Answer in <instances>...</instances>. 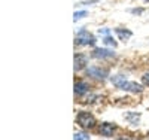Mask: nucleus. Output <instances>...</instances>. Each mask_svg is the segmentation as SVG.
Segmentation results:
<instances>
[{
    "instance_id": "nucleus-14",
    "label": "nucleus",
    "mask_w": 149,
    "mask_h": 140,
    "mask_svg": "<svg viewBox=\"0 0 149 140\" xmlns=\"http://www.w3.org/2000/svg\"><path fill=\"white\" fill-rule=\"evenodd\" d=\"M142 84H143L145 86H149V72L142 76Z\"/></svg>"
},
{
    "instance_id": "nucleus-9",
    "label": "nucleus",
    "mask_w": 149,
    "mask_h": 140,
    "mask_svg": "<svg viewBox=\"0 0 149 140\" xmlns=\"http://www.w3.org/2000/svg\"><path fill=\"white\" fill-rule=\"evenodd\" d=\"M115 33L118 34L119 40H124V42H127L130 37L133 36V33L130 30H124V29H115Z\"/></svg>"
},
{
    "instance_id": "nucleus-16",
    "label": "nucleus",
    "mask_w": 149,
    "mask_h": 140,
    "mask_svg": "<svg viewBox=\"0 0 149 140\" xmlns=\"http://www.w3.org/2000/svg\"><path fill=\"white\" fill-rule=\"evenodd\" d=\"M98 0H84V3H86V5H91V3H97Z\"/></svg>"
},
{
    "instance_id": "nucleus-8",
    "label": "nucleus",
    "mask_w": 149,
    "mask_h": 140,
    "mask_svg": "<svg viewBox=\"0 0 149 140\" xmlns=\"http://www.w3.org/2000/svg\"><path fill=\"white\" fill-rule=\"evenodd\" d=\"M88 91H90V86H88V84H86V82L79 81V82L74 84V94H76V95L82 97L85 94H88Z\"/></svg>"
},
{
    "instance_id": "nucleus-7",
    "label": "nucleus",
    "mask_w": 149,
    "mask_h": 140,
    "mask_svg": "<svg viewBox=\"0 0 149 140\" xmlns=\"http://www.w3.org/2000/svg\"><path fill=\"white\" fill-rule=\"evenodd\" d=\"M88 64V58L84 54H76L74 55V72H81L82 69L86 67Z\"/></svg>"
},
{
    "instance_id": "nucleus-1",
    "label": "nucleus",
    "mask_w": 149,
    "mask_h": 140,
    "mask_svg": "<svg viewBox=\"0 0 149 140\" xmlns=\"http://www.w3.org/2000/svg\"><path fill=\"white\" fill-rule=\"evenodd\" d=\"M110 82L113 84L116 88L122 90V91H128V93H134V94L143 93V85H140V84H137V82H133V81H128L124 75L112 76Z\"/></svg>"
},
{
    "instance_id": "nucleus-17",
    "label": "nucleus",
    "mask_w": 149,
    "mask_h": 140,
    "mask_svg": "<svg viewBox=\"0 0 149 140\" xmlns=\"http://www.w3.org/2000/svg\"><path fill=\"white\" fill-rule=\"evenodd\" d=\"M142 12H143V9H133L131 14H142Z\"/></svg>"
},
{
    "instance_id": "nucleus-10",
    "label": "nucleus",
    "mask_w": 149,
    "mask_h": 140,
    "mask_svg": "<svg viewBox=\"0 0 149 140\" xmlns=\"http://www.w3.org/2000/svg\"><path fill=\"white\" fill-rule=\"evenodd\" d=\"M73 139H74V140H90L91 136L86 134L85 131H78V133L73 134Z\"/></svg>"
},
{
    "instance_id": "nucleus-4",
    "label": "nucleus",
    "mask_w": 149,
    "mask_h": 140,
    "mask_svg": "<svg viewBox=\"0 0 149 140\" xmlns=\"http://www.w3.org/2000/svg\"><path fill=\"white\" fill-rule=\"evenodd\" d=\"M93 58H97V60H106V58H115V52L112 49H106V48H95L93 51Z\"/></svg>"
},
{
    "instance_id": "nucleus-15",
    "label": "nucleus",
    "mask_w": 149,
    "mask_h": 140,
    "mask_svg": "<svg viewBox=\"0 0 149 140\" xmlns=\"http://www.w3.org/2000/svg\"><path fill=\"white\" fill-rule=\"evenodd\" d=\"M98 33H100V34H103V36H106V34H110V30L109 29H100V30H98Z\"/></svg>"
},
{
    "instance_id": "nucleus-6",
    "label": "nucleus",
    "mask_w": 149,
    "mask_h": 140,
    "mask_svg": "<svg viewBox=\"0 0 149 140\" xmlns=\"http://www.w3.org/2000/svg\"><path fill=\"white\" fill-rule=\"evenodd\" d=\"M86 73H88L90 76H93V78H97V79H106L107 76H109V72L106 70V69H100V67H94V66H91V67H88L86 69Z\"/></svg>"
},
{
    "instance_id": "nucleus-5",
    "label": "nucleus",
    "mask_w": 149,
    "mask_h": 140,
    "mask_svg": "<svg viewBox=\"0 0 149 140\" xmlns=\"http://www.w3.org/2000/svg\"><path fill=\"white\" fill-rule=\"evenodd\" d=\"M116 130V125L115 124H112V122H102L100 125H98V133H100L102 136L104 137H112L113 136Z\"/></svg>"
},
{
    "instance_id": "nucleus-13",
    "label": "nucleus",
    "mask_w": 149,
    "mask_h": 140,
    "mask_svg": "<svg viewBox=\"0 0 149 140\" xmlns=\"http://www.w3.org/2000/svg\"><path fill=\"white\" fill-rule=\"evenodd\" d=\"M128 121H131L133 124H136V122H137L139 121V118H140V115H131V113H128V115L125 116Z\"/></svg>"
},
{
    "instance_id": "nucleus-2",
    "label": "nucleus",
    "mask_w": 149,
    "mask_h": 140,
    "mask_svg": "<svg viewBox=\"0 0 149 140\" xmlns=\"http://www.w3.org/2000/svg\"><path fill=\"white\" fill-rule=\"evenodd\" d=\"M76 122H78V125L81 127L82 130L94 128L95 124H97L94 115H93V113H90V112H79L78 116H76Z\"/></svg>"
},
{
    "instance_id": "nucleus-3",
    "label": "nucleus",
    "mask_w": 149,
    "mask_h": 140,
    "mask_svg": "<svg viewBox=\"0 0 149 140\" xmlns=\"http://www.w3.org/2000/svg\"><path fill=\"white\" fill-rule=\"evenodd\" d=\"M95 36L94 34H91L90 31H86V30H81L78 34H76V37H74V43L76 45H79V46H93V45H95Z\"/></svg>"
},
{
    "instance_id": "nucleus-12",
    "label": "nucleus",
    "mask_w": 149,
    "mask_h": 140,
    "mask_svg": "<svg viewBox=\"0 0 149 140\" xmlns=\"http://www.w3.org/2000/svg\"><path fill=\"white\" fill-rule=\"evenodd\" d=\"M86 15H88V12H86V10H76V12L73 14V21L82 20V18H85Z\"/></svg>"
},
{
    "instance_id": "nucleus-11",
    "label": "nucleus",
    "mask_w": 149,
    "mask_h": 140,
    "mask_svg": "<svg viewBox=\"0 0 149 140\" xmlns=\"http://www.w3.org/2000/svg\"><path fill=\"white\" fill-rule=\"evenodd\" d=\"M103 43H104V45H109V46H113V48H116V45H118L116 40H115L110 34H106V36L103 37Z\"/></svg>"
},
{
    "instance_id": "nucleus-18",
    "label": "nucleus",
    "mask_w": 149,
    "mask_h": 140,
    "mask_svg": "<svg viewBox=\"0 0 149 140\" xmlns=\"http://www.w3.org/2000/svg\"><path fill=\"white\" fill-rule=\"evenodd\" d=\"M145 2H149V0H145Z\"/></svg>"
}]
</instances>
